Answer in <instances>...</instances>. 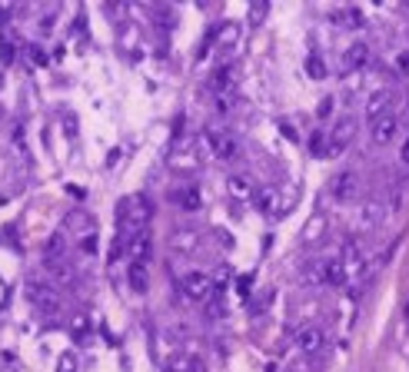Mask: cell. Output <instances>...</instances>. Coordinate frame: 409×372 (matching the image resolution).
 Masks as SVG:
<instances>
[{
	"label": "cell",
	"mask_w": 409,
	"mask_h": 372,
	"mask_svg": "<svg viewBox=\"0 0 409 372\" xmlns=\"http://www.w3.org/2000/svg\"><path fill=\"white\" fill-rule=\"evenodd\" d=\"M30 53H34V64H47V57H44V50H40V47H30Z\"/></svg>",
	"instance_id": "36"
},
{
	"label": "cell",
	"mask_w": 409,
	"mask_h": 372,
	"mask_svg": "<svg viewBox=\"0 0 409 372\" xmlns=\"http://www.w3.org/2000/svg\"><path fill=\"white\" fill-rule=\"evenodd\" d=\"M309 150L316 153V156H326V133L323 130H313V136H309Z\"/></svg>",
	"instance_id": "29"
},
{
	"label": "cell",
	"mask_w": 409,
	"mask_h": 372,
	"mask_svg": "<svg viewBox=\"0 0 409 372\" xmlns=\"http://www.w3.org/2000/svg\"><path fill=\"white\" fill-rule=\"evenodd\" d=\"M239 40V27L237 24H220V27H213L210 30V44H217L220 50H233Z\"/></svg>",
	"instance_id": "13"
},
{
	"label": "cell",
	"mask_w": 409,
	"mask_h": 372,
	"mask_svg": "<svg viewBox=\"0 0 409 372\" xmlns=\"http://www.w3.org/2000/svg\"><path fill=\"white\" fill-rule=\"evenodd\" d=\"M57 372H77V355L73 353H64L60 362H57Z\"/></svg>",
	"instance_id": "31"
},
{
	"label": "cell",
	"mask_w": 409,
	"mask_h": 372,
	"mask_svg": "<svg viewBox=\"0 0 409 372\" xmlns=\"http://www.w3.org/2000/svg\"><path fill=\"white\" fill-rule=\"evenodd\" d=\"M403 160L409 163V140H406V147H403Z\"/></svg>",
	"instance_id": "39"
},
{
	"label": "cell",
	"mask_w": 409,
	"mask_h": 372,
	"mask_svg": "<svg viewBox=\"0 0 409 372\" xmlns=\"http://www.w3.org/2000/svg\"><path fill=\"white\" fill-rule=\"evenodd\" d=\"M386 200H379V196H370L366 203H363V210H359V226H366V230H376L379 223L386 220Z\"/></svg>",
	"instance_id": "9"
},
{
	"label": "cell",
	"mask_w": 409,
	"mask_h": 372,
	"mask_svg": "<svg viewBox=\"0 0 409 372\" xmlns=\"http://www.w3.org/2000/svg\"><path fill=\"white\" fill-rule=\"evenodd\" d=\"M7 303V289H3V283H0V306Z\"/></svg>",
	"instance_id": "38"
},
{
	"label": "cell",
	"mask_w": 409,
	"mask_h": 372,
	"mask_svg": "<svg viewBox=\"0 0 409 372\" xmlns=\"http://www.w3.org/2000/svg\"><path fill=\"white\" fill-rule=\"evenodd\" d=\"M326 283H329V286H343V283H346L340 256H336V259H326Z\"/></svg>",
	"instance_id": "24"
},
{
	"label": "cell",
	"mask_w": 409,
	"mask_h": 372,
	"mask_svg": "<svg viewBox=\"0 0 409 372\" xmlns=\"http://www.w3.org/2000/svg\"><path fill=\"white\" fill-rule=\"evenodd\" d=\"M170 200L180 206V210H190V213H193V210H200V203H203V200H200V189H197V186H180V189H173Z\"/></svg>",
	"instance_id": "16"
},
{
	"label": "cell",
	"mask_w": 409,
	"mask_h": 372,
	"mask_svg": "<svg viewBox=\"0 0 409 372\" xmlns=\"http://www.w3.org/2000/svg\"><path fill=\"white\" fill-rule=\"evenodd\" d=\"M3 372H14V369H3Z\"/></svg>",
	"instance_id": "40"
},
{
	"label": "cell",
	"mask_w": 409,
	"mask_h": 372,
	"mask_svg": "<svg viewBox=\"0 0 409 372\" xmlns=\"http://www.w3.org/2000/svg\"><path fill=\"white\" fill-rule=\"evenodd\" d=\"M329 113H333V100L326 97V100L320 103V117H329Z\"/></svg>",
	"instance_id": "35"
},
{
	"label": "cell",
	"mask_w": 409,
	"mask_h": 372,
	"mask_svg": "<svg viewBox=\"0 0 409 372\" xmlns=\"http://www.w3.org/2000/svg\"><path fill=\"white\" fill-rule=\"evenodd\" d=\"M120 47L130 53L134 60L140 57V30H136L134 24H123V27H120Z\"/></svg>",
	"instance_id": "22"
},
{
	"label": "cell",
	"mask_w": 409,
	"mask_h": 372,
	"mask_svg": "<svg viewBox=\"0 0 409 372\" xmlns=\"http://www.w3.org/2000/svg\"><path fill=\"white\" fill-rule=\"evenodd\" d=\"M239 296H250V276L239 279Z\"/></svg>",
	"instance_id": "37"
},
{
	"label": "cell",
	"mask_w": 409,
	"mask_h": 372,
	"mask_svg": "<svg viewBox=\"0 0 409 372\" xmlns=\"http://www.w3.org/2000/svg\"><path fill=\"white\" fill-rule=\"evenodd\" d=\"M210 86H213V97H217V93H237V70L230 67V64L220 67L213 73V84Z\"/></svg>",
	"instance_id": "15"
},
{
	"label": "cell",
	"mask_w": 409,
	"mask_h": 372,
	"mask_svg": "<svg viewBox=\"0 0 409 372\" xmlns=\"http://www.w3.org/2000/svg\"><path fill=\"white\" fill-rule=\"evenodd\" d=\"M27 296H30V303H37L40 309H57V296H53V286H40V283H30L27 286Z\"/></svg>",
	"instance_id": "18"
},
{
	"label": "cell",
	"mask_w": 409,
	"mask_h": 372,
	"mask_svg": "<svg viewBox=\"0 0 409 372\" xmlns=\"http://www.w3.org/2000/svg\"><path fill=\"white\" fill-rule=\"evenodd\" d=\"M307 73L313 77V80H323L326 77V64L320 60V53H309L307 57Z\"/></svg>",
	"instance_id": "27"
},
{
	"label": "cell",
	"mask_w": 409,
	"mask_h": 372,
	"mask_svg": "<svg viewBox=\"0 0 409 372\" xmlns=\"http://www.w3.org/2000/svg\"><path fill=\"white\" fill-rule=\"evenodd\" d=\"M210 283H213V289H226L230 283H233V270H230L226 263L213 266V272H210Z\"/></svg>",
	"instance_id": "25"
},
{
	"label": "cell",
	"mask_w": 409,
	"mask_h": 372,
	"mask_svg": "<svg viewBox=\"0 0 409 372\" xmlns=\"http://www.w3.org/2000/svg\"><path fill=\"white\" fill-rule=\"evenodd\" d=\"M340 263H343V272H346V283H359L366 276V253L359 246L356 239H346L340 250Z\"/></svg>",
	"instance_id": "1"
},
{
	"label": "cell",
	"mask_w": 409,
	"mask_h": 372,
	"mask_svg": "<svg viewBox=\"0 0 409 372\" xmlns=\"http://www.w3.org/2000/svg\"><path fill=\"white\" fill-rule=\"evenodd\" d=\"M356 117H340L336 120V127L326 133V156H336L343 153L349 143H353V136H356Z\"/></svg>",
	"instance_id": "2"
},
{
	"label": "cell",
	"mask_w": 409,
	"mask_h": 372,
	"mask_svg": "<svg viewBox=\"0 0 409 372\" xmlns=\"http://www.w3.org/2000/svg\"><path fill=\"white\" fill-rule=\"evenodd\" d=\"M233 100H237V93H217V97H213L217 113H230V110H233Z\"/></svg>",
	"instance_id": "30"
},
{
	"label": "cell",
	"mask_w": 409,
	"mask_h": 372,
	"mask_svg": "<svg viewBox=\"0 0 409 372\" xmlns=\"http://www.w3.org/2000/svg\"><path fill=\"white\" fill-rule=\"evenodd\" d=\"M406 316H409V306H406Z\"/></svg>",
	"instance_id": "41"
},
{
	"label": "cell",
	"mask_w": 409,
	"mask_h": 372,
	"mask_svg": "<svg viewBox=\"0 0 409 372\" xmlns=\"http://www.w3.org/2000/svg\"><path fill=\"white\" fill-rule=\"evenodd\" d=\"M47 272H51L57 283H70V279H73V272L67 270V263H64V259H60V263H51V266H47Z\"/></svg>",
	"instance_id": "28"
},
{
	"label": "cell",
	"mask_w": 409,
	"mask_h": 372,
	"mask_svg": "<svg viewBox=\"0 0 409 372\" xmlns=\"http://www.w3.org/2000/svg\"><path fill=\"white\" fill-rule=\"evenodd\" d=\"M296 346H300V349H303L307 355L323 353V346H326V333L320 329V326H307V329H300V336H296Z\"/></svg>",
	"instance_id": "11"
},
{
	"label": "cell",
	"mask_w": 409,
	"mask_h": 372,
	"mask_svg": "<svg viewBox=\"0 0 409 372\" xmlns=\"http://www.w3.org/2000/svg\"><path fill=\"white\" fill-rule=\"evenodd\" d=\"M396 70H399L403 77H409V50H403L399 57H396Z\"/></svg>",
	"instance_id": "33"
},
{
	"label": "cell",
	"mask_w": 409,
	"mask_h": 372,
	"mask_svg": "<svg viewBox=\"0 0 409 372\" xmlns=\"http://www.w3.org/2000/svg\"><path fill=\"white\" fill-rule=\"evenodd\" d=\"M210 150L217 153L220 160H226V163H237L239 160V140L230 130H210Z\"/></svg>",
	"instance_id": "4"
},
{
	"label": "cell",
	"mask_w": 409,
	"mask_h": 372,
	"mask_svg": "<svg viewBox=\"0 0 409 372\" xmlns=\"http://www.w3.org/2000/svg\"><path fill=\"white\" fill-rule=\"evenodd\" d=\"M226 189H230L233 200H253V193H256L250 176H230V180H226Z\"/></svg>",
	"instance_id": "21"
},
{
	"label": "cell",
	"mask_w": 409,
	"mask_h": 372,
	"mask_svg": "<svg viewBox=\"0 0 409 372\" xmlns=\"http://www.w3.org/2000/svg\"><path fill=\"white\" fill-rule=\"evenodd\" d=\"M127 256H130V263H143L150 250H154V239H150V230H134V233H127Z\"/></svg>",
	"instance_id": "8"
},
{
	"label": "cell",
	"mask_w": 409,
	"mask_h": 372,
	"mask_svg": "<svg viewBox=\"0 0 409 372\" xmlns=\"http://www.w3.org/2000/svg\"><path fill=\"white\" fill-rule=\"evenodd\" d=\"M0 117H3V110H0Z\"/></svg>",
	"instance_id": "42"
},
{
	"label": "cell",
	"mask_w": 409,
	"mask_h": 372,
	"mask_svg": "<svg viewBox=\"0 0 409 372\" xmlns=\"http://www.w3.org/2000/svg\"><path fill=\"white\" fill-rule=\"evenodd\" d=\"M127 283L134 292H147L150 289V270H147V263H130L127 266Z\"/></svg>",
	"instance_id": "17"
},
{
	"label": "cell",
	"mask_w": 409,
	"mask_h": 372,
	"mask_svg": "<svg viewBox=\"0 0 409 372\" xmlns=\"http://www.w3.org/2000/svg\"><path fill=\"white\" fill-rule=\"evenodd\" d=\"M253 206H256V213H263V216L276 220V216L283 213V196H280L276 186H260V189L253 193Z\"/></svg>",
	"instance_id": "5"
},
{
	"label": "cell",
	"mask_w": 409,
	"mask_h": 372,
	"mask_svg": "<svg viewBox=\"0 0 409 372\" xmlns=\"http://www.w3.org/2000/svg\"><path fill=\"white\" fill-rule=\"evenodd\" d=\"M173 250H176V253H197V250H200V236H197L193 230H180V233L173 236Z\"/></svg>",
	"instance_id": "23"
},
{
	"label": "cell",
	"mask_w": 409,
	"mask_h": 372,
	"mask_svg": "<svg viewBox=\"0 0 409 372\" xmlns=\"http://www.w3.org/2000/svg\"><path fill=\"white\" fill-rule=\"evenodd\" d=\"M399 133V120L392 117V113H386V117H379L373 123V130H370V140H373L376 147H386V143H392V136Z\"/></svg>",
	"instance_id": "10"
},
{
	"label": "cell",
	"mask_w": 409,
	"mask_h": 372,
	"mask_svg": "<svg viewBox=\"0 0 409 372\" xmlns=\"http://www.w3.org/2000/svg\"><path fill=\"white\" fill-rule=\"evenodd\" d=\"M366 60H370V47L366 44H353L349 50L343 53V70L346 73H356L359 67H366Z\"/></svg>",
	"instance_id": "14"
},
{
	"label": "cell",
	"mask_w": 409,
	"mask_h": 372,
	"mask_svg": "<svg viewBox=\"0 0 409 372\" xmlns=\"http://www.w3.org/2000/svg\"><path fill=\"white\" fill-rule=\"evenodd\" d=\"M329 193H333L336 203H353V200H359V193H363V180H359V173L356 169H343L340 176H333Z\"/></svg>",
	"instance_id": "3"
},
{
	"label": "cell",
	"mask_w": 409,
	"mask_h": 372,
	"mask_svg": "<svg viewBox=\"0 0 409 372\" xmlns=\"http://www.w3.org/2000/svg\"><path fill=\"white\" fill-rule=\"evenodd\" d=\"M170 167L180 169V173H193V169L200 167V160H197V153H193V140H190V136L180 143V150L170 156Z\"/></svg>",
	"instance_id": "12"
},
{
	"label": "cell",
	"mask_w": 409,
	"mask_h": 372,
	"mask_svg": "<svg viewBox=\"0 0 409 372\" xmlns=\"http://www.w3.org/2000/svg\"><path fill=\"white\" fill-rule=\"evenodd\" d=\"M70 329H73V336H87V319H84V316H73Z\"/></svg>",
	"instance_id": "34"
},
{
	"label": "cell",
	"mask_w": 409,
	"mask_h": 372,
	"mask_svg": "<svg viewBox=\"0 0 409 372\" xmlns=\"http://www.w3.org/2000/svg\"><path fill=\"white\" fill-rule=\"evenodd\" d=\"M300 276H303L307 286H323L326 283V259H309Z\"/></svg>",
	"instance_id": "20"
},
{
	"label": "cell",
	"mask_w": 409,
	"mask_h": 372,
	"mask_svg": "<svg viewBox=\"0 0 409 372\" xmlns=\"http://www.w3.org/2000/svg\"><path fill=\"white\" fill-rule=\"evenodd\" d=\"M64 253H67V236H64V233H53V236L47 239V246H44V266L60 263Z\"/></svg>",
	"instance_id": "19"
},
{
	"label": "cell",
	"mask_w": 409,
	"mask_h": 372,
	"mask_svg": "<svg viewBox=\"0 0 409 372\" xmlns=\"http://www.w3.org/2000/svg\"><path fill=\"white\" fill-rule=\"evenodd\" d=\"M406 10H409V3H406Z\"/></svg>",
	"instance_id": "43"
},
{
	"label": "cell",
	"mask_w": 409,
	"mask_h": 372,
	"mask_svg": "<svg viewBox=\"0 0 409 372\" xmlns=\"http://www.w3.org/2000/svg\"><path fill=\"white\" fill-rule=\"evenodd\" d=\"M263 17H266V3H253L250 7V24H260Z\"/></svg>",
	"instance_id": "32"
},
{
	"label": "cell",
	"mask_w": 409,
	"mask_h": 372,
	"mask_svg": "<svg viewBox=\"0 0 409 372\" xmlns=\"http://www.w3.org/2000/svg\"><path fill=\"white\" fill-rule=\"evenodd\" d=\"M390 106H392V86H379V90H373V93L366 97V103H363V113H366L370 123H376L379 117L392 113Z\"/></svg>",
	"instance_id": "6"
},
{
	"label": "cell",
	"mask_w": 409,
	"mask_h": 372,
	"mask_svg": "<svg viewBox=\"0 0 409 372\" xmlns=\"http://www.w3.org/2000/svg\"><path fill=\"white\" fill-rule=\"evenodd\" d=\"M183 292H187L190 299H197V303H210L217 289H213L206 272H187V276H183Z\"/></svg>",
	"instance_id": "7"
},
{
	"label": "cell",
	"mask_w": 409,
	"mask_h": 372,
	"mask_svg": "<svg viewBox=\"0 0 409 372\" xmlns=\"http://www.w3.org/2000/svg\"><path fill=\"white\" fill-rule=\"evenodd\" d=\"M323 230H326V216L320 213V216H313V220L307 223V230H303V239H307V243H313V239L323 236Z\"/></svg>",
	"instance_id": "26"
}]
</instances>
